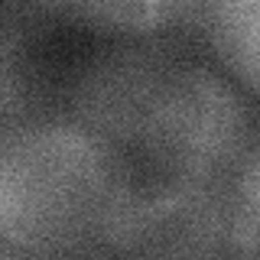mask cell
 <instances>
[{
    "instance_id": "1",
    "label": "cell",
    "mask_w": 260,
    "mask_h": 260,
    "mask_svg": "<svg viewBox=\"0 0 260 260\" xmlns=\"http://www.w3.org/2000/svg\"><path fill=\"white\" fill-rule=\"evenodd\" d=\"M146 173L65 108L0 130V244L39 260H117Z\"/></svg>"
},
{
    "instance_id": "4",
    "label": "cell",
    "mask_w": 260,
    "mask_h": 260,
    "mask_svg": "<svg viewBox=\"0 0 260 260\" xmlns=\"http://www.w3.org/2000/svg\"><path fill=\"white\" fill-rule=\"evenodd\" d=\"M228 189L231 179L189 185L146 173L140 221L117 260H234Z\"/></svg>"
},
{
    "instance_id": "6",
    "label": "cell",
    "mask_w": 260,
    "mask_h": 260,
    "mask_svg": "<svg viewBox=\"0 0 260 260\" xmlns=\"http://www.w3.org/2000/svg\"><path fill=\"white\" fill-rule=\"evenodd\" d=\"M257 0H208L199 7L195 36L224 65V75L244 94H257Z\"/></svg>"
},
{
    "instance_id": "7",
    "label": "cell",
    "mask_w": 260,
    "mask_h": 260,
    "mask_svg": "<svg viewBox=\"0 0 260 260\" xmlns=\"http://www.w3.org/2000/svg\"><path fill=\"white\" fill-rule=\"evenodd\" d=\"M62 108V85L55 69L36 52L0 59V130Z\"/></svg>"
},
{
    "instance_id": "3",
    "label": "cell",
    "mask_w": 260,
    "mask_h": 260,
    "mask_svg": "<svg viewBox=\"0 0 260 260\" xmlns=\"http://www.w3.org/2000/svg\"><path fill=\"white\" fill-rule=\"evenodd\" d=\"M185 39H114L75 62L62 108L124 153H137L150 111L185 59Z\"/></svg>"
},
{
    "instance_id": "9",
    "label": "cell",
    "mask_w": 260,
    "mask_h": 260,
    "mask_svg": "<svg viewBox=\"0 0 260 260\" xmlns=\"http://www.w3.org/2000/svg\"><path fill=\"white\" fill-rule=\"evenodd\" d=\"M49 29V10L43 4H0V59L32 52Z\"/></svg>"
},
{
    "instance_id": "5",
    "label": "cell",
    "mask_w": 260,
    "mask_h": 260,
    "mask_svg": "<svg viewBox=\"0 0 260 260\" xmlns=\"http://www.w3.org/2000/svg\"><path fill=\"white\" fill-rule=\"evenodd\" d=\"M49 16H69L114 39H189L199 7L192 0H91V4H43Z\"/></svg>"
},
{
    "instance_id": "10",
    "label": "cell",
    "mask_w": 260,
    "mask_h": 260,
    "mask_svg": "<svg viewBox=\"0 0 260 260\" xmlns=\"http://www.w3.org/2000/svg\"><path fill=\"white\" fill-rule=\"evenodd\" d=\"M0 260H39V257H29V254H23V250H13V247H7V244H0Z\"/></svg>"
},
{
    "instance_id": "2",
    "label": "cell",
    "mask_w": 260,
    "mask_h": 260,
    "mask_svg": "<svg viewBox=\"0 0 260 260\" xmlns=\"http://www.w3.org/2000/svg\"><path fill=\"white\" fill-rule=\"evenodd\" d=\"M260 143L254 98L199 55L166 78L137 146V166L169 182L208 185L238 173Z\"/></svg>"
},
{
    "instance_id": "8",
    "label": "cell",
    "mask_w": 260,
    "mask_h": 260,
    "mask_svg": "<svg viewBox=\"0 0 260 260\" xmlns=\"http://www.w3.org/2000/svg\"><path fill=\"white\" fill-rule=\"evenodd\" d=\"M257 189H260V143L244 156L228 189V238L234 260H257Z\"/></svg>"
}]
</instances>
